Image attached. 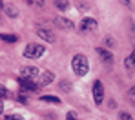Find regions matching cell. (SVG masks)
I'll return each instance as SVG.
<instances>
[{
	"label": "cell",
	"mask_w": 135,
	"mask_h": 120,
	"mask_svg": "<svg viewBox=\"0 0 135 120\" xmlns=\"http://www.w3.org/2000/svg\"><path fill=\"white\" fill-rule=\"evenodd\" d=\"M77 118H79V117H77L75 111H69V113L66 115V120H77Z\"/></svg>",
	"instance_id": "cell-22"
},
{
	"label": "cell",
	"mask_w": 135,
	"mask_h": 120,
	"mask_svg": "<svg viewBox=\"0 0 135 120\" xmlns=\"http://www.w3.org/2000/svg\"><path fill=\"white\" fill-rule=\"evenodd\" d=\"M53 78H55V75H53L51 71H44L38 78H37V84H38V87H42V86L51 84V82H53Z\"/></svg>",
	"instance_id": "cell-7"
},
{
	"label": "cell",
	"mask_w": 135,
	"mask_h": 120,
	"mask_svg": "<svg viewBox=\"0 0 135 120\" xmlns=\"http://www.w3.org/2000/svg\"><path fill=\"white\" fill-rule=\"evenodd\" d=\"M124 67H126V71H133L135 69V48H133V51L124 58Z\"/></svg>",
	"instance_id": "cell-11"
},
{
	"label": "cell",
	"mask_w": 135,
	"mask_h": 120,
	"mask_svg": "<svg viewBox=\"0 0 135 120\" xmlns=\"http://www.w3.org/2000/svg\"><path fill=\"white\" fill-rule=\"evenodd\" d=\"M71 69H73V73L77 76H86L88 71H90V60H88V56L82 55V53L75 55L71 58Z\"/></svg>",
	"instance_id": "cell-1"
},
{
	"label": "cell",
	"mask_w": 135,
	"mask_h": 120,
	"mask_svg": "<svg viewBox=\"0 0 135 120\" xmlns=\"http://www.w3.org/2000/svg\"><path fill=\"white\" fill-rule=\"evenodd\" d=\"M4 13H6L9 18H17V17H18V9H17L13 4H4Z\"/></svg>",
	"instance_id": "cell-12"
},
{
	"label": "cell",
	"mask_w": 135,
	"mask_h": 120,
	"mask_svg": "<svg viewBox=\"0 0 135 120\" xmlns=\"http://www.w3.org/2000/svg\"><path fill=\"white\" fill-rule=\"evenodd\" d=\"M128 100L135 106V86H133V87H130V91H128Z\"/></svg>",
	"instance_id": "cell-18"
},
{
	"label": "cell",
	"mask_w": 135,
	"mask_h": 120,
	"mask_svg": "<svg viewBox=\"0 0 135 120\" xmlns=\"http://www.w3.org/2000/svg\"><path fill=\"white\" fill-rule=\"evenodd\" d=\"M18 86L22 87V91H37L38 89V84L37 80H27V78H18Z\"/></svg>",
	"instance_id": "cell-6"
},
{
	"label": "cell",
	"mask_w": 135,
	"mask_h": 120,
	"mask_svg": "<svg viewBox=\"0 0 135 120\" xmlns=\"http://www.w3.org/2000/svg\"><path fill=\"white\" fill-rule=\"evenodd\" d=\"M53 4H55L60 11H66L68 6H69V4H68V0H53Z\"/></svg>",
	"instance_id": "cell-15"
},
{
	"label": "cell",
	"mask_w": 135,
	"mask_h": 120,
	"mask_svg": "<svg viewBox=\"0 0 135 120\" xmlns=\"http://www.w3.org/2000/svg\"><path fill=\"white\" fill-rule=\"evenodd\" d=\"M97 55L100 56V60H102L104 64H113L112 51H108V49H104V48H97Z\"/></svg>",
	"instance_id": "cell-8"
},
{
	"label": "cell",
	"mask_w": 135,
	"mask_h": 120,
	"mask_svg": "<svg viewBox=\"0 0 135 120\" xmlns=\"http://www.w3.org/2000/svg\"><path fill=\"white\" fill-rule=\"evenodd\" d=\"M4 42H7V44H15V42H18V36L17 35H2L0 36Z\"/></svg>",
	"instance_id": "cell-14"
},
{
	"label": "cell",
	"mask_w": 135,
	"mask_h": 120,
	"mask_svg": "<svg viewBox=\"0 0 135 120\" xmlns=\"http://www.w3.org/2000/svg\"><path fill=\"white\" fill-rule=\"evenodd\" d=\"M42 102H49V104H60V98L59 96H53V95H44L40 96Z\"/></svg>",
	"instance_id": "cell-13"
},
{
	"label": "cell",
	"mask_w": 135,
	"mask_h": 120,
	"mask_svg": "<svg viewBox=\"0 0 135 120\" xmlns=\"http://www.w3.org/2000/svg\"><path fill=\"white\" fill-rule=\"evenodd\" d=\"M18 100H20V102H24V104H26V102H27V96H26V95H22V93H20V95H18Z\"/></svg>",
	"instance_id": "cell-23"
},
{
	"label": "cell",
	"mask_w": 135,
	"mask_h": 120,
	"mask_svg": "<svg viewBox=\"0 0 135 120\" xmlns=\"http://www.w3.org/2000/svg\"><path fill=\"white\" fill-rule=\"evenodd\" d=\"M102 100H104V86H102L100 80H95L93 82V102L97 106H100Z\"/></svg>",
	"instance_id": "cell-3"
},
{
	"label": "cell",
	"mask_w": 135,
	"mask_h": 120,
	"mask_svg": "<svg viewBox=\"0 0 135 120\" xmlns=\"http://www.w3.org/2000/svg\"><path fill=\"white\" fill-rule=\"evenodd\" d=\"M6 120H24L20 115H17V113H13V115H7L6 117Z\"/></svg>",
	"instance_id": "cell-21"
},
{
	"label": "cell",
	"mask_w": 135,
	"mask_h": 120,
	"mask_svg": "<svg viewBox=\"0 0 135 120\" xmlns=\"http://www.w3.org/2000/svg\"><path fill=\"white\" fill-rule=\"evenodd\" d=\"M7 96H9V93H7L6 86H2V84H0V100H2V98H7Z\"/></svg>",
	"instance_id": "cell-20"
},
{
	"label": "cell",
	"mask_w": 135,
	"mask_h": 120,
	"mask_svg": "<svg viewBox=\"0 0 135 120\" xmlns=\"http://www.w3.org/2000/svg\"><path fill=\"white\" fill-rule=\"evenodd\" d=\"M119 120H133V117L130 113H126V111H120L119 113Z\"/></svg>",
	"instance_id": "cell-19"
},
{
	"label": "cell",
	"mask_w": 135,
	"mask_h": 120,
	"mask_svg": "<svg viewBox=\"0 0 135 120\" xmlns=\"http://www.w3.org/2000/svg\"><path fill=\"white\" fill-rule=\"evenodd\" d=\"M31 7H42L44 6V0H26Z\"/></svg>",
	"instance_id": "cell-16"
},
{
	"label": "cell",
	"mask_w": 135,
	"mask_h": 120,
	"mask_svg": "<svg viewBox=\"0 0 135 120\" xmlns=\"http://www.w3.org/2000/svg\"><path fill=\"white\" fill-rule=\"evenodd\" d=\"M46 53V48L42 44H27L24 48V56L26 58H40Z\"/></svg>",
	"instance_id": "cell-2"
},
{
	"label": "cell",
	"mask_w": 135,
	"mask_h": 120,
	"mask_svg": "<svg viewBox=\"0 0 135 120\" xmlns=\"http://www.w3.org/2000/svg\"><path fill=\"white\" fill-rule=\"evenodd\" d=\"M60 87H62L66 93H69V91H71V82H68V80H62V82H60Z\"/></svg>",
	"instance_id": "cell-17"
},
{
	"label": "cell",
	"mask_w": 135,
	"mask_h": 120,
	"mask_svg": "<svg viewBox=\"0 0 135 120\" xmlns=\"http://www.w3.org/2000/svg\"><path fill=\"white\" fill-rule=\"evenodd\" d=\"M106 44H108V46H115V40H113V38H110V36H108V38H106Z\"/></svg>",
	"instance_id": "cell-24"
},
{
	"label": "cell",
	"mask_w": 135,
	"mask_h": 120,
	"mask_svg": "<svg viewBox=\"0 0 135 120\" xmlns=\"http://www.w3.org/2000/svg\"><path fill=\"white\" fill-rule=\"evenodd\" d=\"M120 2H122L124 6H130V4H132V0H120Z\"/></svg>",
	"instance_id": "cell-25"
},
{
	"label": "cell",
	"mask_w": 135,
	"mask_h": 120,
	"mask_svg": "<svg viewBox=\"0 0 135 120\" xmlns=\"http://www.w3.org/2000/svg\"><path fill=\"white\" fill-rule=\"evenodd\" d=\"M0 9H4V2L2 0H0Z\"/></svg>",
	"instance_id": "cell-27"
},
{
	"label": "cell",
	"mask_w": 135,
	"mask_h": 120,
	"mask_svg": "<svg viewBox=\"0 0 135 120\" xmlns=\"http://www.w3.org/2000/svg\"><path fill=\"white\" fill-rule=\"evenodd\" d=\"M55 25H59L60 29H73V22L64 17H55Z\"/></svg>",
	"instance_id": "cell-10"
},
{
	"label": "cell",
	"mask_w": 135,
	"mask_h": 120,
	"mask_svg": "<svg viewBox=\"0 0 135 120\" xmlns=\"http://www.w3.org/2000/svg\"><path fill=\"white\" fill-rule=\"evenodd\" d=\"M97 20L95 18H82V22L79 25V29H80V33H93V31H97Z\"/></svg>",
	"instance_id": "cell-4"
},
{
	"label": "cell",
	"mask_w": 135,
	"mask_h": 120,
	"mask_svg": "<svg viewBox=\"0 0 135 120\" xmlns=\"http://www.w3.org/2000/svg\"><path fill=\"white\" fill-rule=\"evenodd\" d=\"M4 111V104H2V100H0V113Z\"/></svg>",
	"instance_id": "cell-26"
},
{
	"label": "cell",
	"mask_w": 135,
	"mask_h": 120,
	"mask_svg": "<svg viewBox=\"0 0 135 120\" xmlns=\"http://www.w3.org/2000/svg\"><path fill=\"white\" fill-rule=\"evenodd\" d=\"M20 76L22 78H27V80H37L40 76V71H38V67L26 66V67H22V71H20Z\"/></svg>",
	"instance_id": "cell-5"
},
{
	"label": "cell",
	"mask_w": 135,
	"mask_h": 120,
	"mask_svg": "<svg viewBox=\"0 0 135 120\" xmlns=\"http://www.w3.org/2000/svg\"><path fill=\"white\" fill-rule=\"evenodd\" d=\"M37 35H38L40 38H44L46 42H55V35H53L49 29H46V27H38Z\"/></svg>",
	"instance_id": "cell-9"
}]
</instances>
